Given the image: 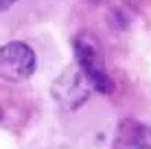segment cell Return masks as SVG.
<instances>
[{
	"label": "cell",
	"instance_id": "1",
	"mask_svg": "<svg viewBox=\"0 0 151 149\" xmlns=\"http://www.w3.org/2000/svg\"><path fill=\"white\" fill-rule=\"evenodd\" d=\"M72 48L77 57V68L83 75V79L90 83V88L101 94H112L116 83L105 68V55L99 37L92 31H81L72 40Z\"/></svg>",
	"mask_w": 151,
	"mask_h": 149
},
{
	"label": "cell",
	"instance_id": "2",
	"mask_svg": "<svg viewBox=\"0 0 151 149\" xmlns=\"http://www.w3.org/2000/svg\"><path fill=\"white\" fill-rule=\"evenodd\" d=\"M35 50L24 42H9L0 46V79L18 83L35 73Z\"/></svg>",
	"mask_w": 151,
	"mask_h": 149
},
{
	"label": "cell",
	"instance_id": "3",
	"mask_svg": "<svg viewBox=\"0 0 151 149\" xmlns=\"http://www.w3.org/2000/svg\"><path fill=\"white\" fill-rule=\"evenodd\" d=\"M90 83L83 79L79 68H68L53 83V94L66 110H77L90 96Z\"/></svg>",
	"mask_w": 151,
	"mask_h": 149
},
{
	"label": "cell",
	"instance_id": "4",
	"mask_svg": "<svg viewBox=\"0 0 151 149\" xmlns=\"http://www.w3.org/2000/svg\"><path fill=\"white\" fill-rule=\"evenodd\" d=\"M114 149H151V127L136 119L118 123Z\"/></svg>",
	"mask_w": 151,
	"mask_h": 149
},
{
	"label": "cell",
	"instance_id": "5",
	"mask_svg": "<svg viewBox=\"0 0 151 149\" xmlns=\"http://www.w3.org/2000/svg\"><path fill=\"white\" fill-rule=\"evenodd\" d=\"M13 2H18V0H0V11H4V9H9Z\"/></svg>",
	"mask_w": 151,
	"mask_h": 149
},
{
	"label": "cell",
	"instance_id": "6",
	"mask_svg": "<svg viewBox=\"0 0 151 149\" xmlns=\"http://www.w3.org/2000/svg\"><path fill=\"white\" fill-rule=\"evenodd\" d=\"M4 119V112H2V105H0V121Z\"/></svg>",
	"mask_w": 151,
	"mask_h": 149
}]
</instances>
